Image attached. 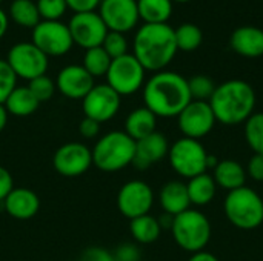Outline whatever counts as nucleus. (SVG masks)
<instances>
[{
	"instance_id": "39",
	"label": "nucleus",
	"mask_w": 263,
	"mask_h": 261,
	"mask_svg": "<svg viewBox=\"0 0 263 261\" xmlns=\"http://www.w3.org/2000/svg\"><path fill=\"white\" fill-rule=\"evenodd\" d=\"M80 261H116V257H112L106 249L103 248H88L86 251H83Z\"/></svg>"
},
{
	"instance_id": "35",
	"label": "nucleus",
	"mask_w": 263,
	"mask_h": 261,
	"mask_svg": "<svg viewBox=\"0 0 263 261\" xmlns=\"http://www.w3.org/2000/svg\"><path fill=\"white\" fill-rule=\"evenodd\" d=\"M35 5L42 20H59L68 9L65 0H37Z\"/></svg>"
},
{
	"instance_id": "25",
	"label": "nucleus",
	"mask_w": 263,
	"mask_h": 261,
	"mask_svg": "<svg viewBox=\"0 0 263 261\" xmlns=\"http://www.w3.org/2000/svg\"><path fill=\"white\" fill-rule=\"evenodd\" d=\"M186 189H188L191 205L206 206L208 203H211L214 200L217 185H216L213 175L205 172V174L190 178V182L186 183Z\"/></svg>"
},
{
	"instance_id": "9",
	"label": "nucleus",
	"mask_w": 263,
	"mask_h": 261,
	"mask_svg": "<svg viewBox=\"0 0 263 261\" xmlns=\"http://www.w3.org/2000/svg\"><path fill=\"white\" fill-rule=\"evenodd\" d=\"M48 58L32 42L15 43L6 55V62L15 77L28 82L46 74Z\"/></svg>"
},
{
	"instance_id": "23",
	"label": "nucleus",
	"mask_w": 263,
	"mask_h": 261,
	"mask_svg": "<svg viewBox=\"0 0 263 261\" xmlns=\"http://www.w3.org/2000/svg\"><path fill=\"white\" fill-rule=\"evenodd\" d=\"M156 126H157V117L146 106H142L128 114L125 122V132L134 142H137L156 132Z\"/></svg>"
},
{
	"instance_id": "2",
	"label": "nucleus",
	"mask_w": 263,
	"mask_h": 261,
	"mask_svg": "<svg viewBox=\"0 0 263 261\" xmlns=\"http://www.w3.org/2000/svg\"><path fill=\"white\" fill-rule=\"evenodd\" d=\"M174 29L168 23L148 25L139 28L134 37V57L145 71H163L177 54Z\"/></svg>"
},
{
	"instance_id": "27",
	"label": "nucleus",
	"mask_w": 263,
	"mask_h": 261,
	"mask_svg": "<svg viewBox=\"0 0 263 261\" xmlns=\"http://www.w3.org/2000/svg\"><path fill=\"white\" fill-rule=\"evenodd\" d=\"M129 232L137 243L151 245L160 237L162 228H160L159 218L146 214V215L129 220Z\"/></svg>"
},
{
	"instance_id": "7",
	"label": "nucleus",
	"mask_w": 263,
	"mask_h": 261,
	"mask_svg": "<svg viewBox=\"0 0 263 261\" xmlns=\"http://www.w3.org/2000/svg\"><path fill=\"white\" fill-rule=\"evenodd\" d=\"M170 165L171 168L185 178H193L196 175L205 174L206 169V160L208 152L203 148V145L199 140L194 138H179L177 142L170 146L168 152Z\"/></svg>"
},
{
	"instance_id": "6",
	"label": "nucleus",
	"mask_w": 263,
	"mask_h": 261,
	"mask_svg": "<svg viewBox=\"0 0 263 261\" xmlns=\"http://www.w3.org/2000/svg\"><path fill=\"white\" fill-rule=\"evenodd\" d=\"M173 238L186 252L196 254L206 248L211 238V223L205 214L188 209L174 217L171 226Z\"/></svg>"
},
{
	"instance_id": "30",
	"label": "nucleus",
	"mask_w": 263,
	"mask_h": 261,
	"mask_svg": "<svg viewBox=\"0 0 263 261\" xmlns=\"http://www.w3.org/2000/svg\"><path fill=\"white\" fill-rule=\"evenodd\" d=\"M111 62H112V58L106 54V51L102 46H97V48H91V49L85 51L82 66L96 78V77L106 75V72L111 66Z\"/></svg>"
},
{
	"instance_id": "5",
	"label": "nucleus",
	"mask_w": 263,
	"mask_h": 261,
	"mask_svg": "<svg viewBox=\"0 0 263 261\" xmlns=\"http://www.w3.org/2000/svg\"><path fill=\"white\" fill-rule=\"evenodd\" d=\"M223 211L228 222L242 231H253L263 223V198L248 186L228 192Z\"/></svg>"
},
{
	"instance_id": "43",
	"label": "nucleus",
	"mask_w": 263,
	"mask_h": 261,
	"mask_svg": "<svg viewBox=\"0 0 263 261\" xmlns=\"http://www.w3.org/2000/svg\"><path fill=\"white\" fill-rule=\"evenodd\" d=\"M188 261H219V258L216 255H213L211 252H206V251H200V252H196L191 255V258Z\"/></svg>"
},
{
	"instance_id": "36",
	"label": "nucleus",
	"mask_w": 263,
	"mask_h": 261,
	"mask_svg": "<svg viewBox=\"0 0 263 261\" xmlns=\"http://www.w3.org/2000/svg\"><path fill=\"white\" fill-rule=\"evenodd\" d=\"M17 77L9 68L6 60H0V105L5 103L8 95L14 91L17 86Z\"/></svg>"
},
{
	"instance_id": "37",
	"label": "nucleus",
	"mask_w": 263,
	"mask_h": 261,
	"mask_svg": "<svg viewBox=\"0 0 263 261\" xmlns=\"http://www.w3.org/2000/svg\"><path fill=\"white\" fill-rule=\"evenodd\" d=\"M68 9H71L74 14L80 12H92L99 8L102 0H65Z\"/></svg>"
},
{
	"instance_id": "4",
	"label": "nucleus",
	"mask_w": 263,
	"mask_h": 261,
	"mask_svg": "<svg viewBox=\"0 0 263 261\" xmlns=\"http://www.w3.org/2000/svg\"><path fill=\"white\" fill-rule=\"evenodd\" d=\"M92 154V166L103 172H117L133 165L136 142L125 131H112L97 140Z\"/></svg>"
},
{
	"instance_id": "21",
	"label": "nucleus",
	"mask_w": 263,
	"mask_h": 261,
	"mask_svg": "<svg viewBox=\"0 0 263 261\" xmlns=\"http://www.w3.org/2000/svg\"><path fill=\"white\" fill-rule=\"evenodd\" d=\"M159 200L163 212L173 217L188 211L191 206L186 185L179 180H171L165 183L160 189Z\"/></svg>"
},
{
	"instance_id": "29",
	"label": "nucleus",
	"mask_w": 263,
	"mask_h": 261,
	"mask_svg": "<svg viewBox=\"0 0 263 261\" xmlns=\"http://www.w3.org/2000/svg\"><path fill=\"white\" fill-rule=\"evenodd\" d=\"M176 35V45L179 51L191 52L196 51L202 42H203V32L202 29L194 23H183L177 29H174Z\"/></svg>"
},
{
	"instance_id": "28",
	"label": "nucleus",
	"mask_w": 263,
	"mask_h": 261,
	"mask_svg": "<svg viewBox=\"0 0 263 261\" xmlns=\"http://www.w3.org/2000/svg\"><path fill=\"white\" fill-rule=\"evenodd\" d=\"M9 18L23 28H35L40 23L37 5L32 0H12L9 5Z\"/></svg>"
},
{
	"instance_id": "13",
	"label": "nucleus",
	"mask_w": 263,
	"mask_h": 261,
	"mask_svg": "<svg viewBox=\"0 0 263 261\" xmlns=\"http://www.w3.org/2000/svg\"><path fill=\"white\" fill-rule=\"evenodd\" d=\"M122 97L106 83L94 85V88L82 100L85 117L99 122L100 125L114 118L120 109Z\"/></svg>"
},
{
	"instance_id": "17",
	"label": "nucleus",
	"mask_w": 263,
	"mask_h": 261,
	"mask_svg": "<svg viewBox=\"0 0 263 261\" xmlns=\"http://www.w3.org/2000/svg\"><path fill=\"white\" fill-rule=\"evenodd\" d=\"M94 85V77L82 65L65 66L55 78L57 91L72 100H83Z\"/></svg>"
},
{
	"instance_id": "40",
	"label": "nucleus",
	"mask_w": 263,
	"mask_h": 261,
	"mask_svg": "<svg viewBox=\"0 0 263 261\" xmlns=\"http://www.w3.org/2000/svg\"><path fill=\"white\" fill-rule=\"evenodd\" d=\"M79 132L83 138H96L100 132V123L85 117L79 125Z\"/></svg>"
},
{
	"instance_id": "34",
	"label": "nucleus",
	"mask_w": 263,
	"mask_h": 261,
	"mask_svg": "<svg viewBox=\"0 0 263 261\" xmlns=\"http://www.w3.org/2000/svg\"><path fill=\"white\" fill-rule=\"evenodd\" d=\"M28 88H29V91L34 94V97L40 103L48 102L54 95V92L57 89L55 88V82L52 78H49L46 74L45 75H40V77H37L34 80H31L29 85H28Z\"/></svg>"
},
{
	"instance_id": "38",
	"label": "nucleus",
	"mask_w": 263,
	"mask_h": 261,
	"mask_svg": "<svg viewBox=\"0 0 263 261\" xmlns=\"http://www.w3.org/2000/svg\"><path fill=\"white\" fill-rule=\"evenodd\" d=\"M247 175L254 182H263V154H254L247 166Z\"/></svg>"
},
{
	"instance_id": "10",
	"label": "nucleus",
	"mask_w": 263,
	"mask_h": 261,
	"mask_svg": "<svg viewBox=\"0 0 263 261\" xmlns=\"http://www.w3.org/2000/svg\"><path fill=\"white\" fill-rule=\"evenodd\" d=\"M31 42L46 57L65 55L74 45L68 25L60 20H40V23L32 28Z\"/></svg>"
},
{
	"instance_id": "16",
	"label": "nucleus",
	"mask_w": 263,
	"mask_h": 261,
	"mask_svg": "<svg viewBox=\"0 0 263 261\" xmlns=\"http://www.w3.org/2000/svg\"><path fill=\"white\" fill-rule=\"evenodd\" d=\"M99 15L108 31L120 34L131 31L140 20L137 0H102L99 5Z\"/></svg>"
},
{
	"instance_id": "42",
	"label": "nucleus",
	"mask_w": 263,
	"mask_h": 261,
	"mask_svg": "<svg viewBox=\"0 0 263 261\" xmlns=\"http://www.w3.org/2000/svg\"><path fill=\"white\" fill-rule=\"evenodd\" d=\"M137 258H139V251L136 249V246L126 245V246H122V249L119 251L116 261H137Z\"/></svg>"
},
{
	"instance_id": "47",
	"label": "nucleus",
	"mask_w": 263,
	"mask_h": 261,
	"mask_svg": "<svg viewBox=\"0 0 263 261\" xmlns=\"http://www.w3.org/2000/svg\"><path fill=\"white\" fill-rule=\"evenodd\" d=\"M173 2H177V3H186V2H190V0H173Z\"/></svg>"
},
{
	"instance_id": "45",
	"label": "nucleus",
	"mask_w": 263,
	"mask_h": 261,
	"mask_svg": "<svg viewBox=\"0 0 263 261\" xmlns=\"http://www.w3.org/2000/svg\"><path fill=\"white\" fill-rule=\"evenodd\" d=\"M8 111H6V108H5V105H0V132L5 129V126H6V123H8Z\"/></svg>"
},
{
	"instance_id": "15",
	"label": "nucleus",
	"mask_w": 263,
	"mask_h": 261,
	"mask_svg": "<svg viewBox=\"0 0 263 261\" xmlns=\"http://www.w3.org/2000/svg\"><path fill=\"white\" fill-rule=\"evenodd\" d=\"M177 122L179 129L185 137L200 140L213 131L216 125V117L208 102L191 100L179 114Z\"/></svg>"
},
{
	"instance_id": "3",
	"label": "nucleus",
	"mask_w": 263,
	"mask_h": 261,
	"mask_svg": "<svg viewBox=\"0 0 263 261\" xmlns=\"http://www.w3.org/2000/svg\"><path fill=\"white\" fill-rule=\"evenodd\" d=\"M216 122L228 126L245 123L256 108V92L245 80H228L219 86L208 102Z\"/></svg>"
},
{
	"instance_id": "33",
	"label": "nucleus",
	"mask_w": 263,
	"mask_h": 261,
	"mask_svg": "<svg viewBox=\"0 0 263 261\" xmlns=\"http://www.w3.org/2000/svg\"><path fill=\"white\" fill-rule=\"evenodd\" d=\"M102 48L106 51V54L112 60L128 54V42H126L125 35L120 32H114V31H108V34L102 43Z\"/></svg>"
},
{
	"instance_id": "26",
	"label": "nucleus",
	"mask_w": 263,
	"mask_h": 261,
	"mask_svg": "<svg viewBox=\"0 0 263 261\" xmlns=\"http://www.w3.org/2000/svg\"><path fill=\"white\" fill-rule=\"evenodd\" d=\"M137 9L143 23H166L173 14V0H137Z\"/></svg>"
},
{
	"instance_id": "32",
	"label": "nucleus",
	"mask_w": 263,
	"mask_h": 261,
	"mask_svg": "<svg viewBox=\"0 0 263 261\" xmlns=\"http://www.w3.org/2000/svg\"><path fill=\"white\" fill-rule=\"evenodd\" d=\"M188 89H190L191 100L210 102L216 91V85L208 75L197 74V75L188 78Z\"/></svg>"
},
{
	"instance_id": "14",
	"label": "nucleus",
	"mask_w": 263,
	"mask_h": 261,
	"mask_svg": "<svg viewBox=\"0 0 263 261\" xmlns=\"http://www.w3.org/2000/svg\"><path fill=\"white\" fill-rule=\"evenodd\" d=\"M52 166L62 177H80L92 166L91 149L79 142L65 143L55 151Z\"/></svg>"
},
{
	"instance_id": "48",
	"label": "nucleus",
	"mask_w": 263,
	"mask_h": 261,
	"mask_svg": "<svg viewBox=\"0 0 263 261\" xmlns=\"http://www.w3.org/2000/svg\"><path fill=\"white\" fill-rule=\"evenodd\" d=\"M2 2H3V0H0V3H2Z\"/></svg>"
},
{
	"instance_id": "41",
	"label": "nucleus",
	"mask_w": 263,
	"mask_h": 261,
	"mask_svg": "<svg viewBox=\"0 0 263 261\" xmlns=\"http://www.w3.org/2000/svg\"><path fill=\"white\" fill-rule=\"evenodd\" d=\"M14 189V180L8 169L0 166V202L6 198V195Z\"/></svg>"
},
{
	"instance_id": "24",
	"label": "nucleus",
	"mask_w": 263,
	"mask_h": 261,
	"mask_svg": "<svg viewBox=\"0 0 263 261\" xmlns=\"http://www.w3.org/2000/svg\"><path fill=\"white\" fill-rule=\"evenodd\" d=\"M3 105L8 114L14 117H28L39 109L40 102L34 97L28 86H15Z\"/></svg>"
},
{
	"instance_id": "12",
	"label": "nucleus",
	"mask_w": 263,
	"mask_h": 261,
	"mask_svg": "<svg viewBox=\"0 0 263 261\" xmlns=\"http://www.w3.org/2000/svg\"><path fill=\"white\" fill-rule=\"evenodd\" d=\"M68 29L71 32L74 45L83 48L85 51L102 46L108 34L106 25L96 11L74 14L68 23Z\"/></svg>"
},
{
	"instance_id": "31",
	"label": "nucleus",
	"mask_w": 263,
	"mask_h": 261,
	"mask_svg": "<svg viewBox=\"0 0 263 261\" xmlns=\"http://www.w3.org/2000/svg\"><path fill=\"white\" fill-rule=\"evenodd\" d=\"M245 138L254 154H263V112H254L245 122Z\"/></svg>"
},
{
	"instance_id": "1",
	"label": "nucleus",
	"mask_w": 263,
	"mask_h": 261,
	"mask_svg": "<svg viewBox=\"0 0 263 261\" xmlns=\"http://www.w3.org/2000/svg\"><path fill=\"white\" fill-rule=\"evenodd\" d=\"M143 102L156 117H179L191 102L188 78L173 71L156 72L143 85Z\"/></svg>"
},
{
	"instance_id": "11",
	"label": "nucleus",
	"mask_w": 263,
	"mask_h": 261,
	"mask_svg": "<svg viewBox=\"0 0 263 261\" xmlns=\"http://www.w3.org/2000/svg\"><path fill=\"white\" fill-rule=\"evenodd\" d=\"M153 203L154 192L151 186L142 180H131L119 189L117 209L128 220L149 214Z\"/></svg>"
},
{
	"instance_id": "22",
	"label": "nucleus",
	"mask_w": 263,
	"mask_h": 261,
	"mask_svg": "<svg viewBox=\"0 0 263 261\" xmlns=\"http://www.w3.org/2000/svg\"><path fill=\"white\" fill-rule=\"evenodd\" d=\"M247 169L236 160H219L217 166L213 169V178L217 186L231 192L242 186L247 182Z\"/></svg>"
},
{
	"instance_id": "44",
	"label": "nucleus",
	"mask_w": 263,
	"mask_h": 261,
	"mask_svg": "<svg viewBox=\"0 0 263 261\" xmlns=\"http://www.w3.org/2000/svg\"><path fill=\"white\" fill-rule=\"evenodd\" d=\"M8 23H9V17L8 14L0 8V38H3V35L8 31Z\"/></svg>"
},
{
	"instance_id": "46",
	"label": "nucleus",
	"mask_w": 263,
	"mask_h": 261,
	"mask_svg": "<svg viewBox=\"0 0 263 261\" xmlns=\"http://www.w3.org/2000/svg\"><path fill=\"white\" fill-rule=\"evenodd\" d=\"M217 163H219L217 157H214V155H210V154H208V160H206V169H208V171H210V169H214V168L217 166Z\"/></svg>"
},
{
	"instance_id": "8",
	"label": "nucleus",
	"mask_w": 263,
	"mask_h": 261,
	"mask_svg": "<svg viewBox=\"0 0 263 261\" xmlns=\"http://www.w3.org/2000/svg\"><path fill=\"white\" fill-rule=\"evenodd\" d=\"M145 68L134 57V54H125L111 62L106 72V85H109L120 97L137 92L145 85Z\"/></svg>"
},
{
	"instance_id": "19",
	"label": "nucleus",
	"mask_w": 263,
	"mask_h": 261,
	"mask_svg": "<svg viewBox=\"0 0 263 261\" xmlns=\"http://www.w3.org/2000/svg\"><path fill=\"white\" fill-rule=\"evenodd\" d=\"M5 211L15 220H29L40 209L39 195L28 188H14L3 200Z\"/></svg>"
},
{
	"instance_id": "18",
	"label": "nucleus",
	"mask_w": 263,
	"mask_h": 261,
	"mask_svg": "<svg viewBox=\"0 0 263 261\" xmlns=\"http://www.w3.org/2000/svg\"><path fill=\"white\" fill-rule=\"evenodd\" d=\"M170 152V143L162 132H153L145 138L136 142V154L133 165L137 169H148L149 166L163 160Z\"/></svg>"
},
{
	"instance_id": "20",
	"label": "nucleus",
	"mask_w": 263,
	"mask_h": 261,
	"mask_svg": "<svg viewBox=\"0 0 263 261\" xmlns=\"http://www.w3.org/2000/svg\"><path fill=\"white\" fill-rule=\"evenodd\" d=\"M233 51L247 58L263 55V29L257 26H240L234 29L230 38Z\"/></svg>"
}]
</instances>
